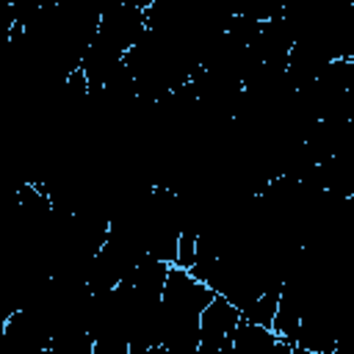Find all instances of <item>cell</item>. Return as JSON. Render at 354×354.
<instances>
[{
    "label": "cell",
    "instance_id": "obj_1",
    "mask_svg": "<svg viewBox=\"0 0 354 354\" xmlns=\"http://www.w3.org/2000/svg\"><path fill=\"white\" fill-rule=\"evenodd\" d=\"M241 321V310L221 293H213V299L199 313V346L196 351H232V332Z\"/></svg>",
    "mask_w": 354,
    "mask_h": 354
},
{
    "label": "cell",
    "instance_id": "obj_2",
    "mask_svg": "<svg viewBox=\"0 0 354 354\" xmlns=\"http://www.w3.org/2000/svg\"><path fill=\"white\" fill-rule=\"evenodd\" d=\"M147 17L141 8H133V6H111L105 11H100V19H97V39L111 44L113 50H119L122 55L138 44L147 33Z\"/></svg>",
    "mask_w": 354,
    "mask_h": 354
},
{
    "label": "cell",
    "instance_id": "obj_3",
    "mask_svg": "<svg viewBox=\"0 0 354 354\" xmlns=\"http://www.w3.org/2000/svg\"><path fill=\"white\" fill-rule=\"evenodd\" d=\"M274 348H282V351H293L279 335H274L268 326H260L254 321H246L241 318L235 332H232V351H243V354H260V351H274Z\"/></svg>",
    "mask_w": 354,
    "mask_h": 354
}]
</instances>
